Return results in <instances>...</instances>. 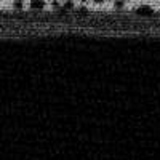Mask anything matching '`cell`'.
Segmentation results:
<instances>
[{
	"label": "cell",
	"mask_w": 160,
	"mask_h": 160,
	"mask_svg": "<svg viewBox=\"0 0 160 160\" xmlns=\"http://www.w3.org/2000/svg\"><path fill=\"white\" fill-rule=\"evenodd\" d=\"M80 3H88V2H91V0H78Z\"/></svg>",
	"instance_id": "obj_6"
},
{
	"label": "cell",
	"mask_w": 160,
	"mask_h": 160,
	"mask_svg": "<svg viewBox=\"0 0 160 160\" xmlns=\"http://www.w3.org/2000/svg\"><path fill=\"white\" fill-rule=\"evenodd\" d=\"M74 7H75V2H74V0H64L62 5H61L62 10H71V8H74Z\"/></svg>",
	"instance_id": "obj_4"
},
{
	"label": "cell",
	"mask_w": 160,
	"mask_h": 160,
	"mask_svg": "<svg viewBox=\"0 0 160 160\" xmlns=\"http://www.w3.org/2000/svg\"><path fill=\"white\" fill-rule=\"evenodd\" d=\"M26 7V0H13L11 2V8L13 10H22Z\"/></svg>",
	"instance_id": "obj_3"
},
{
	"label": "cell",
	"mask_w": 160,
	"mask_h": 160,
	"mask_svg": "<svg viewBox=\"0 0 160 160\" xmlns=\"http://www.w3.org/2000/svg\"><path fill=\"white\" fill-rule=\"evenodd\" d=\"M95 5H102V3H106V0H91Z\"/></svg>",
	"instance_id": "obj_5"
},
{
	"label": "cell",
	"mask_w": 160,
	"mask_h": 160,
	"mask_svg": "<svg viewBox=\"0 0 160 160\" xmlns=\"http://www.w3.org/2000/svg\"><path fill=\"white\" fill-rule=\"evenodd\" d=\"M152 7L151 5H141L136 8V13L138 15H142V16H148V15H152Z\"/></svg>",
	"instance_id": "obj_2"
},
{
	"label": "cell",
	"mask_w": 160,
	"mask_h": 160,
	"mask_svg": "<svg viewBox=\"0 0 160 160\" xmlns=\"http://www.w3.org/2000/svg\"><path fill=\"white\" fill-rule=\"evenodd\" d=\"M47 5H48L47 0H29L28 2V8L34 11H42L47 8Z\"/></svg>",
	"instance_id": "obj_1"
}]
</instances>
